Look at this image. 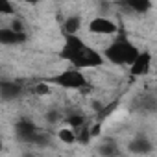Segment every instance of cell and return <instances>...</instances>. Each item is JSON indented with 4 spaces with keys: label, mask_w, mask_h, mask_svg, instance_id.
<instances>
[{
    "label": "cell",
    "mask_w": 157,
    "mask_h": 157,
    "mask_svg": "<svg viewBox=\"0 0 157 157\" xmlns=\"http://www.w3.org/2000/svg\"><path fill=\"white\" fill-rule=\"evenodd\" d=\"M129 150L135 151V153H148L151 150V144L146 140V139H137L129 144Z\"/></svg>",
    "instance_id": "11"
},
{
    "label": "cell",
    "mask_w": 157,
    "mask_h": 157,
    "mask_svg": "<svg viewBox=\"0 0 157 157\" xmlns=\"http://www.w3.org/2000/svg\"><path fill=\"white\" fill-rule=\"evenodd\" d=\"M22 93V87H19L17 83L11 82H0V94L4 98H17Z\"/></svg>",
    "instance_id": "8"
},
{
    "label": "cell",
    "mask_w": 157,
    "mask_h": 157,
    "mask_svg": "<svg viewBox=\"0 0 157 157\" xmlns=\"http://www.w3.org/2000/svg\"><path fill=\"white\" fill-rule=\"evenodd\" d=\"M151 68V54L150 52H139L137 57L129 63V74L133 78L146 76Z\"/></svg>",
    "instance_id": "5"
},
{
    "label": "cell",
    "mask_w": 157,
    "mask_h": 157,
    "mask_svg": "<svg viewBox=\"0 0 157 157\" xmlns=\"http://www.w3.org/2000/svg\"><path fill=\"white\" fill-rule=\"evenodd\" d=\"M80 26H82V19L78 15H72V17H68L65 21L63 30H65V33H78L80 32Z\"/></svg>",
    "instance_id": "9"
},
{
    "label": "cell",
    "mask_w": 157,
    "mask_h": 157,
    "mask_svg": "<svg viewBox=\"0 0 157 157\" xmlns=\"http://www.w3.org/2000/svg\"><path fill=\"white\" fill-rule=\"evenodd\" d=\"M0 150H2V140H0Z\"/></svg>",
    "instance_id": "17"
},
{
    "label": "cell",
    "mask_w": 157,
    "mask_h": 157,
    "mask_svg": "<svg viewBox=\"0 0 157 157\" xmlns=\"http://www.w3.org/2000/svg\"><path fill=\"white\" fill-rule=\"evenodd\" d=\"M26 41V33L24 32H17L11 26H2L0 28V44L2 46H15Z\"/></svg>",
    "instance_id": "6"
},
{
    "label": "cell",
    "mask_w": 157,
    "mask_h": 157,
    "mask_svg": "<svg viewBox=\"0 0 157 157\" xmlns=\"http://www.w3.org/2000/svg\"><path fill=\"white\" fill-rule=\"evenodd\" d=\"M48 83H54V85H57L61 89H68V91H83L89 85L87 76L83 74V70L74 68V67L63 68L61 72L54 74L48 80Z\"/></svg>",
    "instance_id": "3"
},
{
    "label": "cell",
    "mask_w": 157,
    "mask_h": 157,
    "mask_svg": "<svg viewBox=\"0 0 157 157\" xmlns=\"http://www.w3.org/2000/svg\"><path fill=\"white\" fill-rule=\"evenodd\" d=\"M61 59L68 61L70 67L74 68H98L105 63L104 56L93 48L89 43H85L82 37H78V33H65V43L59 52Z\"/></svg>",
    "instance_id": "1"
},
{
    "label": "cell",
    "mask_w": 157,
    "mask_h": 157,
    "mask_svg": "<svg viewBox=\"0 0 157 157\" xmlns=\"http://www.w3.org/2000/svg\"><path fill=\"white\" fill-rule=\"evenodd\" d=\"M67 124H68L72 129H78L80 126L85 124V117H83V115H68V117H67Z\"/></svg>",
    "instance_id": "13"
},
{
    "label": "cell",
    "mask_w": 157,
    "mask_h": 157,
    "mask_svg": "<svg viewBox=\"0 0 157 157\" xmlns=\"http://www.w3.org/2000/svg\"><path fill=\"white\" fill-rule=\"evenodd\" d=\"M124 4L126 8H129L133 13H148L151 10V0H124Z\"/></svg>",
    "instance_id": "7"
},
{
    "label": "cell",
    "mask_w": 157,
    "mask_h": 157,
    "mask_svg": "<svg viewBox=\"0 0 157 157\" xmlns=\"http://www.w3.org/2000/svg\"><path fill=\"white\" fill-rule=\"evenodd\" d=\"M32 91H33V94H37V96L41 98V96H46V94H50V85H48V83H37V85H35Z\"/></svg>",
    "instance_id": "14"
},
{
    "label": "cell",
    "mask_w": 157,
    "mask_h": 157,
    "mask_svg": "<svg viewBox=\"0 0 157 157\" xmlns=\"http://www.w3.org/2000/svg\"><path fill=\"white\" fill-rule=\"evenodd\" d=\"M19 2L28 4V6H35V4H39V2H41V0H19Z\"/></svg>",
    "instance_id": "16"
},
{
    "label": "cell",
    "mask_w": 157,
    "mask_h": 157,
    "mask_svg": "<svg viewBox=\"0 0 157 157\" xmlns=\"http://www.w3.org/2000/svg\"><path fill=\"white\" fill-rule=\"evenodd\" d=\"M139 52H140V50H139L129 39L118 37V39L111 41V43L105 46V50L102 52V56H104V59H107V61L113 63V65L126 67V65H129V63L137 57Z\"/></svg>",
    "instance_id": "2"
},
{
    "label": "cell",
    "mask_w": 157,
    "mask_h": 157,
    "mask_svg": "<svg viewBox=\"0 0 157 157\" xmlns=\"http://www.w3.org/2000/svg\"><path fill=\"white\" fill-rule=\"evenodd\" d=\"M87 30L93 35H100V37H111L118 32V26L115 21H111L109 17H94L89 24Z\"/></svg>",
    "instance_id": "4"
},
{
    "label": "cell",
    "mask_w": 157,
    "mask_h": 157,
    "mask_svg": "<svg viewBox=\"0 0 157 157\" xmlns=\"http://www.w3.org/2000/svg\"><path fill=\"white\" fill-rule=\"evenodd\" d=\"M17 8L11 0H0V15H15Z\"/></svg>",
    "instance_id": "12"
},
{
    "label": "cell",
    "mask_w": 157,
    "mask_h": 157,
    "mask_svg": "<svg viewBox=\"0 0 157 157\" xmlns=\"http://www.w3.org/2000/svg\"><path fill=\"white\" fill-rule=\"evenodd\" d=\"M98 151H100V153H105V155H107V153H109V155H111V153H118V150H117V146H115L113 142H109L107 146H102Z\"/></svg>",
    "instance_id": "15"
},
{
    "label": "cell",
    "mask_w": 157,
    "mask_h": 157,
    "mask_svg": "<svg viewBox=\"0 0 157 157\" xmlns=\"http://www.w3.org/2000/svg\"><path fill=\"white\" fill-rule=\"evenodd\" d=\"M57 139L61 140V142H65V144H74L76 142V131L68 126V128H61L59 131H57Z\"/></svg>",
    "instance_id": "10"
}]
</instances>
